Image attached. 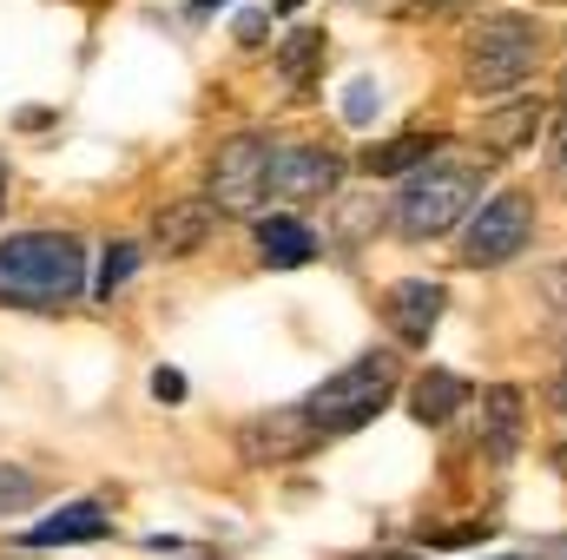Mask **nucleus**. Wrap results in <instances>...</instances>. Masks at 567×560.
I'll return each mask as SVG.
<instances>
[{"label":"nucleus","mask_w":567,"mask_h":560,"mask_svg":"<svg viewBox=\"0 0 567 560\" xmlns=\"http://www.w3.org/2000/svg\"><path fill=\"white\" fill-rule=\"evenodd\" d=\"M40 501V475L20 462H0V515H27Z\"/></svg>","instance_id":"a211bd4d"},{"label":"nucleus","mask_w":567,"mask_h":560,"mask_svg":"<svg viewBox=\"0 0 567 560\" xmlns=\"http://www.w3.org/2000/svg\"><path fill=\"white\" fill-rule=\"evenodd\" d=\"M357 560H423L416 548H377V554H357Z\"/></svg>","instance_id":"a878e982"},{"label":"nucleus","mask_w":567,"mask_h":560,"mask_svg":"<svg viewBox=\"0 0 567 560\" xmlns=\"http://www.w3.org/2000/svg\"><path fill=\"white\" fill-rule=\"evenodd\" d=\"M528 245H535V198H528V191H495V198L475 205V218H468L455 258H462L468 271H502V265H515Z\"/></svg>","instance_id":"39448f33"},{"label":"nucleus","mask_w":567,"mask_h":560,"mask_svg":"<svg viewBox=\"0 0 567 560\" xmlns=\"http://www.w3.org/2000/svg\"><path fill=\"white\" fill-rule=\"evenodd\" d=\"M396 396V356L390 350H363L357 363H343L337 376H323L303 403V416L317 422V435H350Z\"/></svg>","instance_id":"7ed1b4c3"},{"label":"nucleus","mask_w":567,"mask_h":560,"mask_svg":"<svg viewBox=\"0 0 567 560\" xmlns=\"http://www.w3.org/2000/svg\"><path fill=\"white\" fill-rule=\"evenodd\" d=\"M258 258L278 265V271H297V265L317 258V238H310V225H297V218H258Z\"/></svg>","instance_id":"ddd939ff"},{"label":"nucleus","mask_w":567,"mask_h":560,"mask_svg":"<svg viewBox=\"0 0 567 560\" xmlns=\"http://www.w3.org/2000/svg\"><path fill=\"white\" fill-rule=\"evenodd\" d=\"M555 468H561V475H567V442H561V448H555Z\"/></svg>","instance_id":"cd10ccee"},{"label":"nucleus","mask_w":567,"mask_h":560,"mask_svg":"<svg viewBox=\"0 0 567 560\" xmlns=\"http://www.w3.org/2000/svg\"><path fill=\"white\" fill-rule=\"evenodd\" d=\"M218 7H231V0H198V7H192V13H218Z\"/></svg>","instance_id":"bb28decb"},{"label":"nucleus","mask_w":567,"mask_h":560,"mask_svg":"<svg viewBox=\"0 0 567 560\" xmlns=\"http://www.w3.org/2000/svg\"><path fill=\"white\" fill-rule=\"evenodd\" d=\"M317 442H323V435H317V422L303 416V403H297V409H265V416H251L245 428H238V455H245L251 468L303 462Z\"/></svg>","instance_id":"6e6552de"},{"label":"nucleus","mask_w":567,"mask_h":560,"mask_svg":"<svg viewBox=\"0 0 567 560\" xmlns=\"http://www.w3.org/2000/svg\"><path fill=\"white\" fill-rule=\"evenodd\" d=\"M265 27H271V13H265V7H245V20H238V40H245V46H258V40H265Z\"/></svg>","instance_id":"4be33fe9"},{"label":"nucleus","mask_w":567,"mask_h":560,"mask_svg":"<svg viewBox=\"0 0 567 560\" xmlns=\"http://www.w3.org/2000/svg\"><path fill=\"white\" fill-rule=\"evenodd\" d=\"M106 528H113V515H106L100 501H66L60 515L33 521V528L20 535V548H73V541H106Z\"/></svg>","instance_id":"f8f14e48"},{"label":"nucleus","mask_w":567,"mask_h":560,"mask_svg":"<svg viewBox=\"0 0 567 560\" xmlns=\"http://www.w3.org/2000/svg\"><path fill=\"white\" fill-rule=\"evenodd\" d=\"M423 7H455V0H423Z\"/></svg>","instance_id":"c756f323"},{"label":"nucleus","mask_w":567,"mask_h":560,"mask_svg":"<svg viewBox=\"0 0 567 560\" xmlns=\"http://www.w3.org/2000/svg\"><path fill=\"white\" fill-rule=\"evenodd\" d=\"M133 271H140V245H126V238H120V245H106V258H100V297L113 303V290L133 278Z\"/></svg>","instance_id":"6ab92c4d"},{"label":"nucleus","mask_w":567,"mask_h":560,"mask_svg":"<svg viewBox=\"0 0 567 560\" xmlns=\"http://www.w3.org/2000/svg\"><path fill=\"white\" fill-rule=\"evenodd\" d=\"M377 113H383V86H377L370 73H363V80H350V100H343V120H350V126H370Z\"/></svg>","instance_id":"aec40b11"},{"label":"nucleus","mask_w":567,"mask_h":560,"mask_svg":"<svg viewBox=\"0 0 567 560\" xmlns=\"http://www.w3.org/2000/svg\"><path fill=\"white\" fill-rule=\"evenodd\" d=\"M435 145H442V139H429V133H403V139H390V145H370V152H363V172H370V178H390V172L429 165V158H435Z\"/></svg>","instance_id":"dca6fc26"},{"label":"nucleus","mask_w":567,"mask_h":560,"mask_svg":"<svg viewBox=\"0 0 567 560\" xmlns=\"http://www.w3.org/2000/svg\"><path fill=\"white\" fill-rule=\"evenodd\" d=\"M548 409H555V416H567V363H561V376L548 383Z\"/></svg>","instance_id":"b1692460"},{"label":"nucleus","mask_w":567,"mask_h":560,"mask_svg":"<svg viewBox=\"0 0 567 560\" xmlns=\"http://www.w3.org/2000/svg\"><path fill=\"white\" fill-rule=\"evenodd\" d=\"M482 535H488V521H482V528L468 521V528H442V535H423V548H468V541H482Z\"/></svg>","instance_id":"412c9836"},{"label":"nucleus","mask_w":567,"mask_h":560,"mask_svg":"<svg viewBox=\"0 0 567 560\" xmlns=\"http://www.w3.org/2000/svg\"><path fill=\"white\" fill-rule=\"evenodd\" d=\"M468 396H475V390H468L462 376H449V370H429L423 383L410 390V416L429 422V428H442L455 409H468Z\"/></svg>","instance_id":"4468645a"},{"label":"nucleus","mask_w":567,"mask_h":560,"mask_svg":"<svg viewBox=\"0 0 567 560\" xmlns=\"http://www.w3.org/2000/svg\"><path fill=\"white\" fill-rule=\"evenodd\" d=\"M258 198H271V139L238 133L212 158V205L218 211H251Z\"/></svg>","instance_id":"423d86ee"},{"label":"nucleus","mask_w":567,"mask_h":560,"mask_svg":"<svg viewBox=\"0 0 567 560\" xmlns=\"http://www.w3.org/2000/svg\"><path fill=\"white\" fill-rule=\"evenodd\" d=\"M475 205H482V172L475 165H429V172H416L403 185V198H396V231L410 245H429V238L455 231Z\"/></svg>","instance_id":"20e7f679"},{"label":"nucleus","mask_w":567,"mask_h":560,"mask_svg":"<svg viewBox=\"0 0 567 560\" xmlns=\"http://www.w3.org/2000/svg\"><path fill=\"white\" fill-rule=\"evenodd\" d=\"M0 211H7V165H0Z\"/></svg>","instance_id":"c85d7f7f"},{"label":"nucleus","mask_w":567,"mask_h":560,"mask_svg":"<svg viewBox=\"0 0 567 560\" xmlns=\"http://www.w3.org/2000/svg\"><path fill=\"white\" fill-rule=\"evenodd\" d=\"M317 60H323V33H290L278 46V73L290 80V86H310V73H317Z\"/></svg>","instance_id":"f3484780"},{"label":"nucleus","mask_w":567,"mask_h":560,"mask_svg":"<svg viewBox=\"0 0 567 560\" xmlns=\"http://www.w3.org/2000/svg\"><path fill=\"white\" fill-rule=\"evenodd\" d=\"M212 218H218L212 198H172V205L152 218V238H158L165 258H192V251L212 238Z\"/></svg>","instance_id":"9b49d317"},{"label":"nucleus","mask_w":567,"mask_h":560,"mask_svg":"<svg viewBox=\"0 0 567 560\" xmlns=\"http://www.w3.org/2000/svg\"><path fill=\"white\" fill-rule=\"evenodd\" d=\"M542 20L535 13H522V7H495V13H482L475 27H468V46H462V80H468V93L482 100H502V93H515L535 66H542Z\"/></svg>","instance_id":"f03ea898"},{"label":"nucleus","mask_w":567,"mask_h":560,"mask_svg":"<svg viewBox=\"0 0 567 560\" xmlns=\"http://www.w3.org/2000/svg\"><path fill=\"white\" fill-rule=\"evenodd\" d=\"M337 178H343L337 152L310 139H290L271 152V198H284V205H323V198H337Z\"/></svg>","instance_id":"0eeeda50"},{"label":"nucleus","mask_w":567,"mask_h":560,"mask_svg":"<svg viewBox=\"0 0 567 560\" xmlns=\"http://www.w3.org/2000/svg\"><path fill=\"white\" fill-rule=\"evenodd\" d=\"M442 303H449V290L429 278H403L383 290V323H390V336L403 343V350H423L429 336H435V323H442Z\"/></svg>","instance_id":"1a4fd4ad"},{"label":"nucleus","mask_w":567,"mask_h":560,"mask_svg":"<svg viewBox=\"0 0 567 560\" xmlns=\"http://www.w3.org/2000/svg\"><path fill=\"white\" fill-rule=\"evenodd\" d=\"M152 396H158V403H178V396H185V376H178V370H152Z\"/></svg>","instance_id":"5701e85b"},{"label":"nucleus","mask_w":567,"mask_h":560,"mask_svg":"<svg viewBox=\"0 0 567 560\" xmlns=\"http://www.w3.org/2000/svg\"><path fill=\"white\" fill-rule=\"evenodd\" d=\"M522 422H528V409H522V390L515 383H495L482 396V455L495 468H508L522 455Z\"/></svg>","instance_id":"9d476101"},{"label":"nucleus","mask_w":567,"mask_h":560,"mask_svg":"<svg viewBox=\"0 0 567 560\" xmlns=\"http://www.w3.org/2000/svg\"><path fill=\"white\" fill-rule=\"evenodd\" d=\"M535 133H542V100H515V106L482 113V139L495 152H522V145H535Z\"/></svg>","instance_id":"2eb2a0df"},{"label":"nucleus","mask_w":567,"mask_h":560,"mask_svg":"<svg viewBox=\"0 0 567 560\" xmlns=\"http://www.w3.org/2000/svg\"><path fill=\"white\" fill-rule=\"evenodd\" d=\"M542 290H548V297L567 310V265H561V271H548V278H542Z\"/></svg>","instance_id":"393cba45"},{"label":"nucleus","mask_w":567,"mask_h":560,"mask_svg":"<svg viewBox=\"0 0 567 560\" xmlns=\"http://www.w3.org/2000/svg\"><path fill=\"white\" fill-rule=\"evenodd\" d=\"M86 290V245L73 231H13L0 238V303L7 310H66Z\"/></svg>","instance_id":"f257e3e1"}]
</instances>
